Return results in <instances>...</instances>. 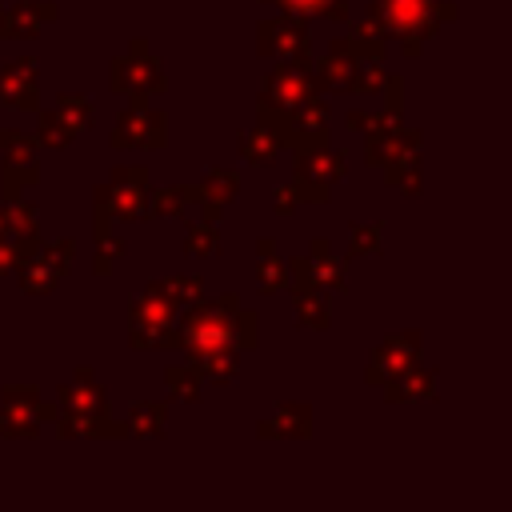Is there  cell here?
<instances>
[{
  "mask_svg": "<svg viewBox=\"0 0 512 512\" xmlns=\"http://www.w3.org/2000/svg\"><path fill=\"white\" fill-rule=\"evenodd\" d=\"M52 424L68 440H120V436H128V428L120 420H112L104 388L96 384L88 364H80L76 376L68 384H60V412Z\"/></svg>",
  "mask_w": 512,
  "mask_h": 512,
  "instance_id": "cell-1",
  "label": "cell"
},
{
  "mask_svg": "<svg viewBox=\"0 0 512 512\" xmlns=\"http://www.w3.org/2000/svg\"><path fill=\"white\" fill-rule=\"evenodd\" d=\"M368 16H376L380 28L400 40L404 56L416 60L424 40H432L448 20H456V4L452 0H368Z\"/></svg>",
  "mask_w": 512,
  "mask_h": 512,
  "instance_id": "cell-2",
  "label": "cell"
},
{
  "mask_svg": "<svg viewBox=\"0 0 512 512\" xmlns=\"http://www.w3.org/2000/svg\"><path fill=\"white\" fill-rule=\"evenodd\" d=\"M236 312H240V296L236 292L216 296V300L184 304V316H176V348H184L188 356H200L208 348L236 344Z\"/></svg>",
  "mask_w": 512,
  "mask_h": 512,
  "instance_id": "cell-3",
  "label": "cell"
},
{
  "mask_svg": "<svg viewBox=\"0 0 512 512\" xmlns=\"http://www.w3.org/2000/svg\"><path fill=\"white\" fill-rule=\"evenodd\" d=\"M316 92V56H292V60H280L268 76H264V88H260V124L264 128H280V120Z\"/></svg>",
  "mask_w": 512,
  "mask_h": 512,
  "instance_id": "cell-4",
  "label": "cell"
},
{
  "mask_svg": "<svg viewBox=\"0 0 512 512\" xmlns=\"http://www.w3.org/2000/svg\"><path fill=\"white\" fill-rule=\"evenodd\" d=\"M348 172V156L344 152H332L328 144L324 148H312V152H296V164H292V192H296V204H328L332 200V184Z\"/></svg>",
  "mask_w": 512,
  "mask_h": 512,
  "instance_id": "cell-5",
  "label": "cell"
},
{
  "mask_svg": "<svg viewBox=\"0 0 512 512\" xmlns=\"http://www.w3.org/2000/svg\"><path fill=\"white\" fill-rule=\"evenodd\" d=\"M128 344L132 348H156V344H176V304L160 292V284L152 280L128 316Z\"/></svg>",
  "mask_w": 512,
  "mask_h": 512,
  "instance_id": "cell-6",
  "label": "cell"
},
{
  "mask_svg": "<svg viewBox=\"0 0 512 512\" xmlns=\"http://www.w3.org/2000/svg\"><path fill=\"white\" fill-rule=\"evenodd\" d=\"M108 84L116 92H124L128 100H148V96H160L164 92L168 76H164V64L156 56H148V40H132L128 44V56H116L112 60Z\"/></svg>",
  "mask_w": 512,
  "mask_h": 512,
  "instance_id": "cell-7",
  "label": "cell"
},
{
  "mask_svg": "<svg viewBox=\"0 0 512 512\" xmlns=\"http://www.w3.org/2000/svg\"><path fill=\"white\" fill-rule=\"evenodd\" d=\"M44 420H56V408L44 404L32 384H8L0 392V436L28 440L40 432Z\"/></svg>",
  "mask_w": 512,
  "mask_h": 512,
  "instance_id": "cell-8",
  "label": "cell"
},
{
  "mask_svg": "<svg viewBox=\"0 0 512 512\" xmlns=\"http://www.w3.org/2000/svg\"><path fill=\"white\" fill-rule=\"evenodd\" d=\"M328 100H320V92H312L308 100H300L276 128L280 144L296 152H312V148H324L328 144Z\"/></svg>",
  "mask_w": 512,
  "mask_h": 512,
  "instance_id": "cell-9",
  "label": "cell"
},
{
  "mask_svg": "<svg viewBox=\"0 0 512 512\" xmlns=\"http://www.w3.org/2000/svg\"><path fill=\"white\" fill-rule=\"evenodd\" d=\"M288 288H320V292H344V264L332 256L328 236H316L308 244V256L288 260Z\"/></svg>",
  "mask_w": 512,
  "mask_h": 512,
  "instance_id": "cell-10",
  "label": "cell"
},
{
  "mask_svg": "<svg viewBox=\"0 0 512 512\" xmlns=\"http://www.w3.org/2000/svg\"><path fill=\"white\" fill-rule=\"evenodd\" d=\"M168 140V116L160 108H148V100H132L112 128V148H164Z\"/></svg>",
  "mask_w": 512,
  "mask_h": 512,
  "instance_id": "cell-11",
  "label": "cell"
},
{
  "mask_svg": "<svg viewBox=\"0 0 512 512\" xmlns=\"http://www.w3.org/2000/svg\"><path fill=\"white\" fill-rule=\"evenodd\" d=\"M4 164H0V188H4V196H24V192H32L36 188V180H40V144H36V136H28V132H12L4 144Z\"/></svg>",
  "mask_w": 512,
  "mask_h": 512,
  "instance_id": "cell-12",
  "label": "cell"
},
{
  "mask_svg": "<svg viewBox=\"0 0 512 512\" xmlns=\"http://www.w3.org/2000/svg\"><path fill=\"white\" fill-rule=\"evenodd\" d=\"M256 52L264 60H292V56H308L312 52V36L308 24L300 16H268L256 24Z\"/></svg>",
  "mask_w": 512,
  "mask_h": 512,
  "instance_id": "cell-13",
  "label": "cell"
},
{
  "mask_svg": "<svg viewBox=\"0 0 512 512\" xmlns=\"http://www.w3.org/2000/svg\"><path fill=\"white\" fill-rule=\"evenodd\" d=\"M104 196L116 220H144V196H148V168L144 164H120L104 180Z\"/></svg>",
  "mask_w": 512,
  "mask_h": 512,
  "instance_id": "cell-14",
  "label": "cell"
},
{
  "mask_svg": "<svg viewBox=\"0 0 512 512\" xmlns=\"http://www.w3.org/2000/svg\"><path fill=\"white\" fill-rule=\"evenodd\" d=\"M420 332L416 328H404V332H396V336H388L384 344H376V352L368 356V368H364V380L372 384V388H380L384 380H392L400 368H408V364H416L420 360Z\"/></svg>",
  "mask_w": 512,
  "mask_h": 512,
  "instance_id": "cell-15",
  "label": "cell"
},
{
  "mask_svg": "<svg viewBox=\"0 0 512 512\" xmlns=\"http://www.w3.org/2000/svg\"><path fill=\"white\" fill-rule=\"evenodd\" d=\"M0 104L16 112H36L40 108V72L32 56H16L0 68Z\"/></svg>",
  "mask_w": 512,
  "mask_h": 512,
  "instance_id": "cell-16",
  "label": "cell"
},
{
  "mask_svg": "<svg viewBox=\"0 0 512 512\" xmlns=\"http://www.w3.org/2000/svg\"><path fill=\"white\" fill-rule=\"evenodd\" d=\"M308 432H312V404L304 400H280L272 416L256 424V436L264 440H304Z\"/></svg>",
  "mask_w": 512,
  "mask_h": 512,
  "instance_id": "cell-17",
  "label": "cell"
},
{
  "mask_svg": "<svg viewBox=\"0 0 512 512\" xmlns=\"http://www.w3.org/2000/svg\"><path fill=\"white\" fill-rule=\"evenodd\" d=\"M352 68L356 56L344 40H332L328 52L316 60V92H352Z\"/></svg>",
  "mask_w": 512,
  "mask_h": 512,
  "instance_id": "cell-18",
  "label": "cell"
},
{
  "mask_svg": "<svg viewBox=\"0 0 512 512\" xmlns=\"http://www.w3.org/2000/svg\"><path fill=\"white\" fill-rule=\"evenodd\" d=\"M380 388H384V396L396 400V404H404V400H432V396H436V372L416 360V364L400 368L392 380H384Z\"/></svg>",
  "mask_w": 512,
  "mask_h": 512,
  "instance_id": "cell-19",
  "label": "cell"
},
{
  "mask_svg": "<svg viewBox=\"0 0 512 512\" xmlns=\"http://www.w3.org/2000/svg\"><path fill=\"white\" fill-rule=\"evenodd\" d=\"M240 192V172L236 168H208L200 180V204H204V220H220L224 204H232Z\"/></svg>",
  "mask_w": 512,
  "mask_h": 512,
  "instance_id": "cell-20",
  "label": "cell"
},
{
  "mask_svg": "<svg viewBox=\"0 0 512 512\" xmlns=\"http://www.w3.org/2000/svg\"><path fill=\"white\" fill-rule=\"evenodd\" d=\"M56 16H60V8H56V4L20 0V4L4 8V36H20V40L40 36V28H44V24H52Z\"/></svg>",
  "mask_w": 512,
  "mask_h": 512,
  "instance_id": "cell-21",
  "label": "cell"
},
{
  "mask_svg": "<svg viewBox=\"0 0 512 512\" xmlns=\"http://www.w3.org/2000/svg\"><path fill=\"white\" fill-rule=\"evenodd\" d=\"M0 224H4L8 240H32V236H40V208L32 204L28 192L24 196H4Z\"/></svg>",
  "mask_w": 512,
  "mask_h": 512,
  "instance_id": "cell-22",
  "label": "cell"
},
{
  "mask_svg": "<svg viewBox=\"0 0 512 512\" xmlns=\"http://www.w3.org/2000/svg\"><path fill=\"white\" fill-rule=\"evenodd\" d=\"M388 40H392V36L380 28V20H376V16L356 20V24H352V32L344 36V44H348V52H352L356 60H384Z\"/></svg>",
  "mask_w": 512,
  "mask_h": 512,
  "instance_id": "cell-23",
  "label": "cell"
},
{
  "mask_svg": "<svg viewBox=\"0 0 512 512\" xmlns=\"http://www.w3.org/2000/svg\"><path fill=\"white\" fill-rule=\"evenodd\" d=\"M192 204H200V184H168V188H148L144 208L152 216H184Z\"/></svg>",
  "mask_w": 512,
  "mask_h": 512,
  "instance_id": "cell-24",
  "label": "cell"
},
{
  "mask_svg": "<svg viewBox=\"0 0 512 512\" xmlns=\"http://www.w3.org/2000/svg\"><path fill=\"white\" fill-rule=\"evenodd\" d=\"M188 364L204 376V384H228L240 372V348L224 344V348H208L200 356H188Z\"/></svg>",
  "mask_w": 512,
  "mask_h": 512,
  "instance_id": "cell-25",
  "label": "cell"
},
{
  "mask_svg": "<svg viewBox=\"0 0 512 512\" xmlns=\"http://www.w3.org/2000/svg\"><path fill=\"white\" fill-rule=\"evenodd\" d=\"M256 284L268 296L280 292V288H288V260L276 256V240L272 236H260L256 240Z\"/></svg>",
  "mask_w": 512,
  "mask_h": 512,
  "instance_id": "cell-26",
  "label": "cell"
},
{
  "mask_svg": "<svg viewBox=\"0 0 512 512\" xmlns=\"http://www.w3.org/2000/svg\"><path fill=\"white\" fill-rule=\"evenodd\" d=\"M124 428H128V436H140V440L164 436V428H168V404H160V400H136L128 408Z\"/></svg>",
  "mask_w": 512,
  "mask_h": 512,
  "instance_id": "cell-27",
  "label": "cell"
},
{
  "mask_svg": "<svg viewBox=\"0 0 512 512\" xmlns=\"http://www.w3.org/2000/svg\"><path fill=\"white\" fill-rule=\"evenodd\" d=\"M280 152H284L280 136H276L272 128H264V124H256V128H248V132L240 136V156H244L248 164H256V168H272V164L280 160Z\"/></svg>",
  "mask_w": 512,
  "mask_h": 512,
  "instance_id": "cell-28",
  "label": "cell"
},
{
  "mask_svg": "<svg viewBox=\"0 0 512 512\" xmlns=\"http://www.w3.org/2000/svg\"><path fill=\"white\" fill-rule=\"evenodd\" d=\"M380 168L392 188H400L404 196H420V148H404L392 160H384Z\"/></svg>",
  "mask_w": 512,
  "mask_h": 512,
  "instance_id": "cell-29",
  "label": "cell"
},
{
  "mask_svg": "<svg viewBox=\"0 0 512 512\" xmlns=\"http://www.w3.org/2000/svg\"><path fill=\"white\" fill-rule=\"evenodd\" d=\"M292 304H296V324L300 328L324 332L332 324V316H328V292H320V288H292Z\"/></svg>",
  "mask_w": 512,
  "mask_h": 512,
  "instance_id": "cell-30",
  "label": "cell"
},
{
  "mask_svg": "<svg viewBox=\"0 0 512 512\" xmlns=\"http://www.w3.org/2000/svg\"><path fill=\"white\" fill-rule=\"evenodd\" d=\"M16 272H20V288H24V296H48V292H56V284H60V276L40 260V248H36V256H28Z\"/></svg>",
  "mask_w": 512,
  "mask_h": 512,
  "instance_id": "cell-31",
  "label": "cell"
},
{
  "mask_svg": "<svg viewBox=\"0 0 512 512\" xmlns=\"http://www.w3.org/2000/svg\"><path fill=\"white\" fill-rule=\"evenodd\" d=\"M288 16H324V20H348V0H268Z\"/></svg>",
  "mask_w": 512,
  "mask_h": 512,
  "instance_id": "cell-32",
  "label": "cell"
},
{
  "mask_svg": "<svg viewBox=\"0 0 512 512\" xmlns=\"http://www.w3.org/2000/svg\"><path fill=\"white\" fill-rule=\"evenodd\" d=\"M76 136H80V132H76L56 108L36 116V144H40V148H68Z\"/></svg>",
  "mask_w": 512,
  "mask_h": 512,
  "instance_id": "cell-33",
  "label": "cell"
},
{
  "mask_svg": "<svg viewBox=\"0 0 512 512\" xmlns=\"http://www.w3.org/2000/svg\"><path fill=\"white\" fill-rule=\"evenodd\" d=\"M164 384H168V396H172V400L192 404V400H200L204 376H200L192 364H168V368H164Z\"/></svg>",
  "mask_w": 512,
  "mask_h": 512,
  "instance_id": "cell-34",
  "label": "cell"
},
{
  "mask_svg": "<svg viewBox=\"0 0 512 512\" xmlns=\"http://www.w3.org/2000/svg\"><path fill=\"white\" fill-rule=\"evenodd\" d=\"M216 248H220V228H216V220H196V224H188V232H184V256L208 260V256H216Z\"/></svg>",
  "mask_w": 512,
  "mask_h": 512,
  "instance_id": "cell-35",
  "label": "cell"
},
{
  "mask_svg": "<svg viewBox=\"0 0 512 512\" xmlns=\"http://www.w3.org/2000/svg\"><path fill=\"white\" fill-rule=\"evenodd\" d=\"M384 80H388L384 60H356V68H352V92H360V96H380Z\"/></svg>",
  "mask_w": 512,
  "mask_h": 512,
  "instance_id": "cell-36",
  "label": "cell"
},
{
  "mask_svg": "<svg viewBox=\"0 0 512 512\" xmlns=\"http://www.w3.org/2000/svg\"><path fill=\"white\" fill-rule=\"evenodd\" d=\"M56 112H60L76 132H84V128L92 124V104H88V96H80V92H60V96H56Z\"/></svg>",
  "mask_w": 512,
  "mask_h": 512,
  "instance_id": "cell-37",
  "label": "cell"
},
{
  "mask_svg": "<svg viewBox=\"0 0 512 512\" xmlns=\"http://www.w3.org/2000/svg\"><path fill=\"white\" fill-rule=\"evenodd\" d=\"M124 256V240L116 232H96V256H92V272L108 276Z\"/></svg>",
  "mask_w": 512,
  "mask_h": 512,
  "instance_id": "cell-38",
  "label": "cell"
},
{
  "mask_svg": "<svg viewBox=\"0 0 512 512\" xmlns=\"http://www.w3.org/2000/svg\"><path fill=\"white\" fill-rule=\"evenodd\" d=\"M72 256H76V240H72V236H60V240L40 244V260H44L56 276H68V272H72Z\"/></svg>",
  "mask_w": 512,
  "mask_h": 512,
  "instance_id": "cell-39",
  "label": "cell"
},
{
  "mask_svg": "<svg viewBox=\"0 0 512 512\" xmlns=\"http://www.w3.org/2000/svg\"><path fill=\"white\" fill-rule=\"evenodd\" d=\"M160 284V292L180 308V304H192V300H200V288H204V280L200 276H164V280H156Z\"/></svg>",
  "mask_w": 512,
  "mask_h": 512,
  "instance_id": "cell-40",
  "label": "cell"
},
{
  "mask_svg": "<svg viewBox=\"0 0 512 512\" xmlns=\"http://www.w3.org/2000/svg\"><path fill=\"white\" fill-rule=\"evenodd\" d=\"M380 244H384L380 224H352V232H348V256H376Z\"/></svg>",
  "mask_w": 512,
  "mask_h": 512,
  "instance_id": "cell-41",
  "label": "cell"
},
{
  "mask_svg": "<svg viewBox=\"0 0 512 512\" xmlns=\"http://www.w3.org/2000/svg\"><path fill=\"white\" fill-rule=\"evenodd\" d=\"M256 340H260V324H256L252 312L240 308V312H236V344H240V348H252Z\"/></svg>",
  "mask_w": 512,
  "mask_h": 512,
  "instance_id": "cell-42",
  "label": "cell"
},
{
  "mask_svg": "<svg viewBox=\"0 0 512 512\" xmlns=\"http://www.w3.org/2000/svg\"><path fill=\"white\" fill-rule=\"evenodd\" d=\"M380 92L388 96V100H384L388 112H400V108H404V76H400V72H388V80H384Z\"/></svg>",
  "mask_w": 512,
  "mask_h": 512,
  "instance_id": "cell-43",
  "label": "cell"
},
{
  "mask_svg": "<svg viewBox=\"0 0 512 512\" xmlns=\"http://www.w3.org/2000/svg\"><path fill=\"white\" fill-rule=\"evenodd\" d=\"M272 208H276V216H292V212H296V192H292V184H280V188H276Z\"/></svg>",
  "mask_w": 512,
  "mask_h": 512,
  "instance_id": "cell-44",
  "label": "cell"
},
{
  "mask_svg": "<svg viewBox=\"0 0 512 512\" xmlns=\"http://www.w3.org/2000/svg\"><path fill=\"white\" fill-rule=\"evenodd\" d=\"M16 264H20V252H16V244H12L8 236H0V276L16 272Z\"/></svg>",
  "mask_w": 512,
  "mask_h": 512,
  "instance_id": "cell-45",
  "label": "cell"
},
{
  "mask_svg": "<svg viewBox=\"0 0 512 512\" xmlns=\"http://www.w3.org/2000/svg\"><path fill=\"white\" fill-rule=\"evenodd\" d=\"M12 132H16V128H0V144H4V140H8Z\"/></svg>",
  "mask_w": 512,
  "mask_h": 512,
  "instance_id": "cell-46",
  "label": "cell"
},
{
  "mask_svg": "<svg viewBox=\"0 0 512 512\" xmlns=\"http://www.w3.org/2000/svg\"><path fill=\"white\" fill-rule=\"evenodd\" d=\"M0 36H4V8H0Z\"/></svg>",
  "mask_w": 512,
  "mask_h": 512,
  "instance_id": "cell-47",
  "label": "cell"
},
{
  "mask_svg": "<svg viewBox=\"0 0 512 512\" xmlns=\"http://www.w3.org/2000/svg\"><path fill=\"white\" fill-rule=\"evenodd\" d=\"M0 236H4V224H0Z\"/></svg>",
  "mask_w": 512,
  "mask_h": 512,
  "instance_id": "cell-48",
  "label": "cell"
}]
</instances>
